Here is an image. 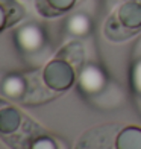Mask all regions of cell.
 I'll return each mask as SVG.
<instances>
[{"label":"cell","instance_id":"obj_12","mask_svg":"<svg viewBox=\"0 0 141 149\" xmlns=\"http://www.w3.org/2000/svg\"><path fill=\"white\" fill-rule=\"evenodd\" d=\"M117 149H141V128L127 126L120 130L115 141Z\"/></svg>","mask_w":141,"mask_h":149},{"label":"cell","instance_id":"obj_4","mask_svg":"<svg viewBox=\"0 0 141 149\" xmlns=\"http://www.w3.org/2000/svg\"><path fill=\"white\" fill-rule=\"evenodd\" d=\"M108 82H109V79H108L106 72L94 63L86 64L79 70L77 90L86 99L96 96L99 91H102Z\"/></svg>","mask_w":141,"mask_h":149},{"label":"cell","instance_id":"obj_9","mask_svg":"<svg viewBox=\"0 0 141 149\" xmlns=\"http://www.w3.org/2000/svg\"><path fill=\"white\" fill-rule=\"evenodd\" d=\"M93 31V20L85 12H76L65 22V32L73 37H85Z\"/></svg>","mask_w":141,"mask_h":149},{"label":"cell","instance_id":"obj_1","mask_svg":"<svg viewBox=\"0 0 141 149\" xmlns=\"http://www.w3.org/2000/svg\"><path fill=\"white\" fill-rule=\"evenodd\" d=\"M76 69L61 58H53L43 70V82L53 91H65L75 84Z\"/></svg>","mask_w":141,"mask_h":149},{"label":"cell","instance_id":"obj_10","mask_svg":"<svg viewBox=\"0 0 141 149\" xmlns=\"http://www.w3.org/2000/svg\"><path fill=\"white\" fill-rule=\"evenodd\" d=\"M76 0H37V9L44 17H55L70 11Z\"/></svg>","mask_w":141,"mask_h":149},{"label":"cell","instance_id":"obj_17","mask_svg":"<svg viewBox=\"0 0 141 149\" xmlns=\"http://www.w3.org/2000/svg\"><path fill=\"white\" fill-rule=\"evenodd\" d=\"M138 58H141V38L135 44V50H133V59H138Z\"/></svg>","mask_w":141,"mask_h":149},{"label":"cell","instance_id":"obj_8","mask_svg":"<svg viewBox=\"0 0 141 149\" xmlns=\"http://www.w3.org/2000/svg\"><path fill=\"white\" fill-rule=\"evenodd\" d=\"M2 91L8 97L20 99V97H23L24 94H28L29 84L21 74L9 73V74H6V76L3 78V81H2Z\"/></svg>","mask_w":141,"mask_h":149},{"label":"cell","instance_id":"obj_11","mask_svg":"<svg viewBox=\"0 0 141 149\" xmlns=\"http://www.w3.org/2000/svg\"><path fill=\"white\" fill-rule=\"evenodd\" d=\"M23 17V9L14 0H3L0 2V31L14 24Z\"/></svg>","mask_w":141,"mask_h":149},{"label":"cell","instance_id":"obj_16","mask_svg":"<svg viewBox=\"0 0 141 149\" xmlns=\"http://www.w3.org/2000/svg\"><path fill=\"white\" fill-rule=\"evenodd\" d=\"M28 149H58V146H56V141L52 137L46 134H39L32 140V143L29 145Z\"/></svg>","mask_w":141,"mask_h":149},{"label":"cell","instance_id":"obj_19","mask_svg":"<svg viewBox=\"0 0 141 149\" xmlns=\"http://www.w3.org/2000/svg\"><path fill=\"white\" fill-rule=\"evenodd\" d=\"M3 105H6V102H3V100H2V99H0V108H2Z\"/></svg>","mask_w":141,"mask_h":149},{"label":"cell","instance_id":"obj_20","mask_svg":"<svg viewBox=\"0 0 141 149\" xmlns=\"http://www.w3.org/2000/svg\"><path fill=\"white\" fill-rule=\"evenodd\" d=\"M114 2H118V0H114Z\"/></svg>","mask_w":141,"mask_h":149},{"label":"cell","instance_id":"obj_3","mask_svg":"<svg viewBox=\"0 0 141 149\" xmlns=\"http://www.w3.org/2000/svg\"><path fill=\"white\" fill-rule=\"evenodd\" d=\"M120 128L117 125H97L79 137L75 149H117L115 141Z\"/></svg>","mask_w":141,"mask_h":149},{"label":"cell","instance_id":"obj_18","mask_svg":"<svg viewBox=\"0 0 141 149\" xmlns=\"http://www.w3.org/2000/svg\"><path fill=\"white\" fill-rule=\"evenodd\" d=\"M135 102H137V110L141 114V96H137V94H135Z\"/></svg>","mask_w":141,"mask_h":149},{"label":"cell","instance_id":"obj_7","mask_svg":"<svg viewBox=\"0 0 141 149\" xmlns=\"http://www.w3.org/2000/svg\"><path fill=\"white\" fill-rule=\"evenodd\" d=\"M21 113L9 104L0 108V134L11 135L20 130L21 126Z\"/></svg>","mask_w":141,"mask_h":149},{"label":"cell","instance_id":"obj_13","mask_svg":"<svg viewBox=\"0 0 141 149\" xmlns=\"http://www.w3.org/2000/svg\"><path fill=\"white\" fill-rule=\"evenodd\" d=\"M56 56L61 58V59H65L67 63H70L75 69H82L85 53H84L82 44L77 43V41H71L67 46H64L62 49L56 53Z\"/></svg>","mask_w":141,"mask_h":149},{"label":"cell","instance_id":"obj_2","mask_svg":"<svg viewBox=\"0 0 141 149\" xmlns=\"http://www.w3.org/2000/svg\"><path fill=\"white\" fill-rule=\"evenodd\" d=\"M14 41L18 50L24 55H37L47 44V35L41 24L29 22L21 24L14 32Z\"/></svg>","mask_w":141,"mask_h":149},{"label":"cell","instance_id":"obj_5","mask_svg":"<svg viewBox=\"0 0 141 149\" xmlns=\"http://www.w3.org/2000/svg\"><path fill=\"white\" fill-rule=\"evenodd\" d=\"M88 100L96 108L112 110V108H120L124 104L126 94H124L123 88L115 82V81H109L102 91H99L96 96L90 97Z\"/></svg>","mask_w":141,"mask_h":149},{"label":"cell","instance_id":"obj_6","mask_svg":"<svg viewBox=\"0 0 141 149\" xmlns=\"http://www.w3.org/2000/svg\"><path fill=\"white\" fill-rule=\"evenodd\" d=\"M117 18L120 23L131 31H138L141 28V2L140 0H126L117 11Z\"/></svg>","mask_w":141,"mask_h":149},{"label":"cell","instance_id":"obj_15","mask_svg":"<svg viewBox=\"0 0 141 149\" xmlns=\"http://www.w3.org/2000/svg\"><path fill=\"white\" fill-rule=\"evenodd\" d=\"M131 85L137 96H141V58L133 59V65L131 70Z\"/></svg>","mask_w":141,"mask_h":149},{"label":"cell","instance_id":"obj_14","mask_svg":"<svg viewBox=\"0 0 141 149\" xmlns=\"http://www.w3.org/2000/svg\"><path fill=\"white\" fill-rule=\"evenodd\" d=\"M105 33L109 40H115V41H120V40H124V38H129L132 37L133 31L127 29L126 26H123L120 23V20L117 18V15H111L109 20L106 22V26H105Z\"/></svg>","mask_w":141,"mask_h":149}]
</instances>
